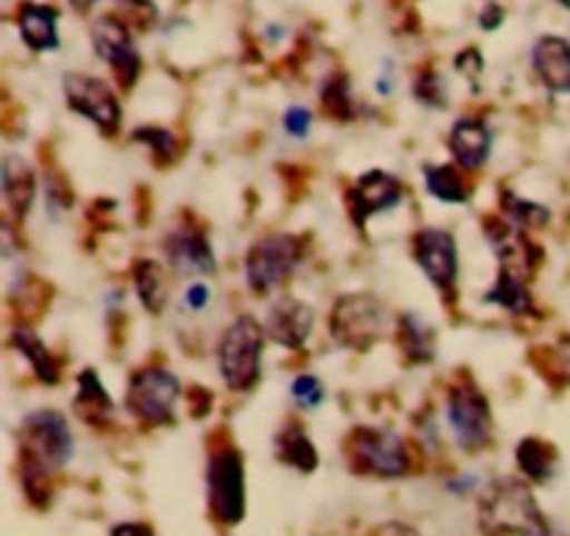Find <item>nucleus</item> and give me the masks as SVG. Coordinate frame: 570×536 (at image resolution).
I'll return each mask as SVG.
<instances>
[{
    "mask_svg": "<svg viewBox=\"0 0 570 536\" xmlns=\"http://www.w3.org/2000/svg\"><path fill=\"white\" fill-rule=\"evenodd\" d=\"M479 526L488 534H549L532 489L515 478H501L482 500Z\"/></svg>",
    "mask_w": 570,
    "mask_h": 536,
    "instance_id": "f257e3e1",
    "label": "nucleus"
},
{
    "mask_svg": "<svg viewBox=\"0 0 570 536\" xmlns=\"http://www.w3.org/2000/svg\"><path fill=\"white\" fill-rule=\"evenodd\" d=\"M265 328L254 317H237L217 345L220 373L234 393H248L259 384Z\"/></svg>",
    "mask_w": 570,
    "mask_h": 536,
    "instance_id": "f03ea898",
    "label": "nucleus"
},
{
    "mask_svg": "<svg viewBox=\"0 0 570 536\" xmlns=\"http://www.w3.org/2000/svg\"><path fill=\"white\" fill-rule=\"evenodd\" d=\"M209 515L217 526H237L245 515V467L239 450L232 445L212 450L209 470Z\"/></svg>",
    "mask_w": 570,
    "mask_h": 536,
    "instance_id": "7ed1b4c3",
    "label": "nucleus"
},
{
    "mask_svg": "<svg viewBox=\"0 0 570 536\" xmlns=\"http://www.w3.org/2000/svg\"><path fill=\"white\" fill-rule=\"evenodd\" d=\"M351 470L376 478H401L410 473V454L399 434L384 428H354L345 445Z\"/></svg>",
    "mask_w": 570,
    "mask_h": 536,
    "instance_id": "20e7f679",
    "label": "nucleus"
},
{
    "mask_svg": "<svg viewBox=\"0 0 570 536\" xmlns=\"http://www.w3.org/2000/svg\"><path fill=\"white\" fill-rule=\"evenodd\" d=\"M301 256H304V245L293 234L262 237L245 254V281L256 295L273 292L293 276Z\"/></svg>",
    "mask_w": 570,
    "mask_h": 536,
    "instance_id": "39448f33",
    "label": "nucleus"
},
{
    "mask_svg": "<svg viewBox=\"0 0 570 536\" xmlns=\"http://www.w3.org/2000/svg\"><path fill=\"white\" fill-rule=\"evenodd\" d=\"M384 326H387V311H384V304L365 292L343 295V298L334 304L332 317H328L332 339L351 350L371 348V345L382 337Z\"/></svg>",
    "mask_w": 570,
    "mask_h": 536,
    "instance_id": "423d86ee",
    "label": "nucleus"
},
{
    "mask_svg": "<svg viewBox=\"0 0 570 536\" xmlns=\"http://www.w3.org/2000/svg\"><path fill=\"white\" fill-rule=\"evenodd\" d=\"M20 454L28 465H39L45 470H59L72 456V437L67 420L59 411H33L26 417L20 431Z\"/></svg>",
    "mask_w": 570,
    "mask_h": 536,
    "instance_id": "0eeeda50",
    "label": "nucleus"
},
{
    "mask_svg": "<svg viewBox=\"0 0 570 536\" xmlns=\"http://www.w3.org/2000/svg\"><path fill=\"white\" fill-rule=\"evenodd\" d=\"M181 384L165 367H142L128 381V411L145 426H167L173 423Z\"/></svg>",
    "mask_w": 570,
    "mask_h": 536,
    "instance_id": "6e6552de",
    "label": "nucleus"
},
{
    "mask_svg": "<svg viewBox=\"0 0 570 536\" xmlns=\"http://www.w3.org/2000/svg\"><path fill=\"white\" fill-rule=\"evenodd\" d=\"M449 423L454 437L465 450L488 448L493 437L490 404L473 381H460L449 393Z\"/></svg>",
    "mask_w": 570,
    "mask_h": 536,
    "instance_id": "1a4fd4ad",
    "label": "nucleus"
},
{
    "mask_svg": "<svg viewBox=\"0 0 570 536\" xmlns=\"http://www.w3.org/2000/svg\"><path fill=\"white\" fill-rule=\"evenodd\" d=\"M65 98L72 111H78L81 117H89V120H92L100 131L109 133V137L120 128V103H117L109 83L100 81V78L70 72V76L65 78Z\"/></svg>",
    "mask_w": 570,
    "mask_h": 536,
    "instance_id": "9d476101",
    "label": "nucleus"
},
{
    "mask_svg": "<svg viewBox=\"0 0 570 536\" xmlns=\"http://www.w3.org/2000/svg\"><path fill=\"white\" fill-rule=\"evenodd\" d=\"M92 42L100 59L115 70V81L120 83V89H134L142 61H139L126 22H120L117 17H98L92 22Z\"/></svg>",
    "mask_w": 570,
    "mask_h": 536,
    "instance_id": "9b49d317",
    "label": "nucleus"
},
{
    "mask_svg": "<svg viewBox=\"0 0 570 536\" xmlns=\"http://www.w3.org/2000/svg\"><path fill=\"white\" fill-rule=\"evenodd\" d=\"M484 234H488L490 245H493L495 259L501 261V270H510L521 276L523 281L534 276L538 270L540 250L534 248L532 239L523 234L521 226L512 220H501V217H484Z\"/></svg>",
    "mask_w": 570,
    "mask_h": 536,
    "instance_id": "f8f14e48",
    "label": "nucleus"
},
{
    "mask_svg": "<svg viewBox=\"0 0 570 536\" xmlns=\"http://www.w3.org/2000/svg\"><path fill=\"white\" fill-rule=\"evenodd\" d=\"M415 259L429 276V281L449 295V300L456 295V245L449 231L440 228H423L415 237Z\"/></svg>",
    "mask_w": 570,
    "mask_h": 536,
    "instance_id": "ddd939ff",
    "label": "nucleus"
},
{
    "mask_svg": "<svg viewBox=\"0 0 570 536\" xmlns=\"http://www.w3.org/2000/svg\"><path fill=\"white\" fill-rule=\"evenodd\" d=\"M404 198V187L395 176L382 170H371L362 178H356V183L348 192V211L354 226H365L367 217L379 215V211L395 209Z\"/></svg>",
    "mask_w": 570,
    "mask_h": 536,
    "instance_id": "4468645a",
    "label": "nucleus"
},
{
    "mask_svg": "<svg viewBox=\"0 0 570 536\" xmlns=\"http://www.w3.org/2000/svg\"><path fill=\"white\" fill-rule=\"evenodd\" d=\"M312 322H315V315H312L309 306L295 298H282L271 306L265 331L276 345L295 350L306 343Z\"/></svg>",
    "mask_w": 570,
    "mask_h": 536,
    "instance_id": "2eb2a0df",
    "label": "nucleus"
},
{
    "mask_svg": "<svg viewBox=\"0 0 570 536\" xmlns=\"http://www.w3.org/2000/svg\"><path fill=\"white\" fill-rule=\"evenodd\" d=\"M167 261L178 276H193V272H215V256L209 242L198 228H178L165 239Z\"/></svg>",
    "mask_w": 570,
    "mask_h": 536,
    "instance_id": "dca6fc26",
    "label": "nucleus"
},
{
    "mask_svg": "<svg viewBox=\"0 0 570 536\" xmlns=\"http://www.w3.org/2000/svg\"><path fill=\"white\" fill-rule=\"evenodd\" d=\"M532 64L551 92H570V42L562 37H540Z\"/></svg>",
    "mask_w": 570,
    "mask_h": 536,
    "instance_id": "f3484780",
    "label": "nucleus"
},
{
    "mask_svg": "<svg viewBox=\"0 0 570 536\" xmlns=\"http://www.w3.org/2000/svg\"><path fill=\"white\" fill-rule=\"evenodd\" d=\"M449 148L462 167L479 170L490 159V128L484 126V120L465 117L451 128Z\"/></svg>",
    "mask_w": 570,
    "mask_h": 536,
    "instance_id": "a211bd4d",
    "label": "nucleus"
},
{
    "mask_svg": "<svg viewBox=\"0 0 570 536\" xmlns=\"http://www.w3.org/2000/svg\"><path fill=\"white\" fill-rule=\"evenodd\" d=\"M56 20H59V11L53 6L42 3H26L17 17V26H20L22 42L31 50H56L59 48V31H56Z\"/></svg>",
    "mask_w": 570,
    "mask_h": 536,
    "instance_id": "6ab92c4d",
    "label": "nucleus"
},
{
    "mask_svg": "<svg viewBox=\"0 0 570 536\" xmlns=\"http://www.w3.org/2000/svg\"><path fill=\"white\" fill-rule=\"evenodd\" d=\"M72 409L81 417L83 423H92V426H109L111 415H115V404L106 395L104 384H100L98 373L83 370L78 376V395L72 400Z\"/></svg>",
    "mask_w": 570,
    "mask_h": 536,
    "instance_id": "aec40b11",
    "label": "nucleus"
},
{
    "mask_svg": "<svg viewBox=\"0 0 570 536\" xmlns=\"http://www.w3.org/2000/svg\"><path fill=\"white\" fill-rule=\"evenodd\" d=\"M33 189H37V181H33V170L20 159V156H6L3 159V195L6 204H9V211L14 220H22L28 215L33 204Z\"/></svg>",
    "mask_w": 570,
    "mask_h": 536,
    "instance_id": "412c9836",
    "label": "nucleus"
},
{
    "mask_svg": "<svg viewBox=\"0 0 570 536\" xmlns=\"http://www.w3.org/2000/svg\"><path fill=\"white\" fill-rule=\"evenodd\" d=\"M11 345H14V348L26 356L28 365L33 367V373H37L39 381L59 384V376H61L59 365H56V359L50 356V350L39 343V337L31 331V328L17 326L14 331H11Z\"/></svg>",
    "mask_w": 570,
    "mask_h": 536,
    "instance_id": "4be33fe9",
    "label": "nucleus"
},
{
    "mask_svg": "<svg viewBox=\"0 0 570 536\" xmlns=\"http://www.w3.org/2000/svg\"><path fill=\"white\" fill-rule=\"evenodd\" d=\"M484 300H488V304L504 306L510 315H534V304H532V295H529L527 289V281L510 270L499 272L493 289L484 295Z\"/></svg>",
    "mask_w": 570,
    "mask_h": 536,
    "instance_id": "5701e85b",
    "label": "nucleus"
},
{
    "mask_svg": "<svg viewBox=\"0 0 570 536\" xmlns=\"http://www.w3.org/2000/svg\"><path fill=\"white\" fill-rule=\"evenodd\" d=\"M276 448L282 461L298 467L301 473H312L317 467V450L312 445V439L306 437L304 428L298 423H289L282 434L276 437Z\"/></svg>",
    "mask_w": 570,
    "mask_h": 536,
    "instance_id": "b1692460",
    "label": "nucleus"
},
{
    "mask_svg": "<svg viewBox=\"0 0 570 536\" xmlns=\"http://www.w3.org/2000/svg\"><path fill=\"white\" fill-rule=\"evenodd\" d=\"M399 345L410 361H432L434 359V334L417 315H404L399 320Z\"/></svg>",
    "mask_w": 570,
    "mask_h": 536,
    "instance_id": "393cba45",
    "label": "nucleus"
},
{
    "mask_svg": "<svg viewBox=\"0 0 570 536\" xmlns=\"http://www.w3.org/2000/svg\"><path fill=\"white\" fill-rule=\"evenodd\" d=\"M515 459L518 465H521V470L527 473L529 478H534L538 484H546L554 476V448H551L549 443H543V439H523V443L518 445Z\"/></svg>",
    "mask_w": 570,
    "mask_h": 536,
    "instance_id": "a878e982",
    "label": "nucleus"
},
{
    "mask_svg": "<svg viewBox=\"0 0 570 536\" xmlns=\"http://www.w3.org/2000/svg\"><path fill=\"white\" fill-rule=\"evenodd\" d=\"M134 287H137L139 300L148 311L159 315L165 309V300H167V287H165V276H161L159 265L150 259L137 261L134 267Z\"/></svg>",
    "mask_w": 570,
    "mask_h": 536,
    "instance_id": "bb28decb",
    "label": "nucleus"
},
{
    "mask_svg": "<svg viewBox=\"0 0 570 536\" xmlns=\"http://www.w3.org/2000/svg\"><path fill=\"white\" fill-rule=\"evenodd\" d=\"M426 187L434 198L445 204H465L468 187L460 172L449 165H429L426 167Z\"/></svg>",
    "mask_w": 570,
    "mask_h": 536,
    "instance_id": "cd10ccee",
    "label": "nucleus"
},
{
    "mask_svg": "<svg viewBox=\"0 0 570 536\" xmlns=\"http://www.w3.org/2000/svg\"><path fill=\"white\" fill-rule=\"evenodd\" d=\"M501 209H504L507 220H512L515 226L521 228H534V226H546L551 217L549 209H543L540 204H532V200H523L518 195L504 192L501 195Z\"/></svg>",
    "mask_w": 570,
    "mask_h": 536,
    "instance_id": "c85d7f7f",
    "label": "nucleus"
},
{
    "mask_svg": "<svg viewBox=\"0 0 570 536\" xmlns=\"http://www.w3.org/2000/svg\"><path fill=\"white\" fill-rule=\"evenodd\" d=\"M22 489H26L28 504L45 509L50 504V495H53V484H50V470L39 465H28L22 461Z\"/></svg>",
    "mask_w": 570,
    "mask_h": 536,
    "instance_id": "c756f323",
    "label": "nucleus"
},
{
    "mask_svg": "<svg viewBox=\"0 0 570 536\" xmlns=\"http://www.w3.org/2000/svg\"><path fill=\"white\" fill-rule=\"evenodd\" d=\"M323 106L328 109V115L334 117H354V106H351V89H348V78L345 76H332L326 83H323Z\"/></svg>",
    "mask_w": 570,
    "mask_h": 536,
    "instance_id": "7c9ffc66",
    "label": "nucleus"
},
{
    "mask_svg": "<svg viewBox=\"0 0 570 536\" xmlns=\"http://www.w3.org/2000/svg\"><path fill=\"white\" fill-rule=\"evenodd\" d=\"M134 139L148 145L154 159H159V165H170L176 159V137L170 131H165V128H139L134 133Z\"/></svg>",
    "mask_w": 570,
    "mask_h": 536,
    "instance_id": "2f4dec72",
    "label": "nucleus"
},
{
    "mask_svg": "<svg viewBox=\"0 0 570 536\" xmlns=\"http://www.w3.org/2000/svg\"><path fill=\"white\" fill-rule=\"evenodd\" d=\"M293 398L298 400V406H304V409H312V406H317L323 400L321 381L312 376H298L293 381Z\"/></svg>",
    "mask_w": 570,
    "mask_h": 536,
    "instance_id": "473e14b6",
    "label": "nucleus"
},
{
    "mask_svg": "<svg viewBox=\"0 0 570 536\" xmlns=\"http://www.w3.org/2000/svg\"><path fill=\"white\" fill-rule=\"evenodd\" d=\"M312 126V111L304 109V106H293V109H287V115H284V128H287V133H293V137H304L306 131H309Z\"/></svg>",
    "mask_w": 570,
    "mask_h": 536,
    "instance_id": "72a5a7b5",
    "label": "nucleus"
},
{
    "mask_svg": "<svg viewBox=\"0 0 570 536\" xmlns=\"http://www.w3.org/2000/svg\"><path fill=\"white\" fill-rule=\"evenodd\" d=\"M415 95L423 100V103H429V106L443 103V92H440V78L434 76V72H426V76L417 81Z\"/></svg>",
    "mask_w": 570,
    "mask_h": 536,
    "instance_id": "f704fd0d",
    "label": "nucleus"
},
{
    "mask_svg": "<svg viewBox=\"0 0 570 536\" xmlns=\"http://www.w3.org/2000/svg\"><path fill=\"white\" fill-rule=\"evenodd\" d=\"M549 361L554 365V370L560 373L562 378L570 381V337H562L560 343L549 350Z\"/></svg>",
    "mask_w": 570,
    "mask_h": 536,
    "instance_id": "c9c22d12",
    "label": "nucleus"
},
{
    "mask_svg": "<svg viewBox=\"0 0 570 536\" xmlns=\"http://www.w3.org/2000/svg\"><path fill=\"white\" fill-rule=\"evenodd\" d=\"M189 398H193V417H204L212 406V395L206 389L193 387L189 389Z\"/></svg>",
    "mask_w": 570,
    "mask_h": 536,
    "instance_id": "e433bc0d",
    "label": "nucleus"
},
{
    "mask_svg": "<svg viewBox=\"0 0 570 536\" xmlns=\"http://www.w3.org/2000/svg\"><path fill=\"white\" fill-rule=\"evenodd\" d=\"M206 304H209V289H206L204 284H193V287L187 289V306L189 309H204Z\"/></svg>",
    "mask_w": 570,
    "mask_h": 536,
    "instance_id": "4c0bfd02",
    "label": "nucleus"
},
{
    "mask_svg": "<svg viewBox=\"0 0 570 536\" xmlns=\"http://www.w3.org/2000/svg\"><path fill=\"white\" fill-rule=\"evenodd\" d=\"M501 20H504V9H501V6H495V3H490L488 9H484V14H482V28H484V31H490V28H499Z\"/></svg>",
    "mask_w": 570,
    "mask_h": 536,
    "instance_id": "58836bf2",
    "label": "nucleus"
},
{
    "mask_svg": "<svg viewBox=\"0 0 570 536\" xmlns=\"http://www.w3.org/2000/svg\"><path fill=\"white\" fill-rule=\"evenodd\" d=\"M115 534H154V528L142 526V523H122L115 528Z\"/></svg>",
    "mask_w": 570,
    "mask_h": 536,
    "instance_id": "ea45409f",
    "label": "nucleus"
},
{
    "mask_svg": "<svg viewBox=\"0 0 570 536\" xmlns=\"http://www.w3.org/2000/svg\"><path fill=\"white\" fill-rule=\"evenodd\" d=\"M70 3L76 6V9H81V11H83V9H89V6H92L95 0H70Z\"/></svg>",
    "mask_w": 570,
    "mask_h": 536,
    "instance_id": "a19ab883",
    "label": "nucleus"
},
{
    "mask_svg": "<svg viewBox=\"0 0 570 536\" xmlns=\"http://www.w3.org/2000/svg\"><path fill=\"white\" fill-rule=\"evenodd\" d=\"M560 3H562V6H566V9H570V0H560Z\"/></svg>",
    "mask_w": 570,
    "mask_h": 536,
    "instance_id": "79ce46f5",
    "label": "nucleus"
}]
</instances>
